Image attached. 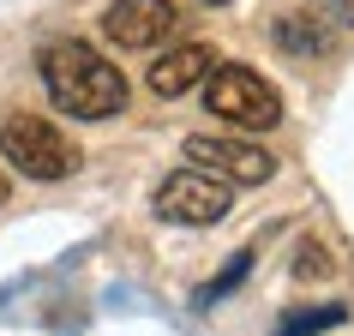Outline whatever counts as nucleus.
I'll return each instance as SVG.
<instances>
[{
	"instance_id": "obj_13",
	"label": "nucleus",
	"mask_w": 354,
	"mask_h": 336,
	"mask_svg": "<svg viewBox=\"0 0 354 336\" xmlns=\"http://www.w3.org/2000/svg\"><path fill=\"white\" fill-rule=\"evenodd\" d=\"M205 6H223V0H205Z\"/></svg>"
},
{
	"instance_id": "obj_9",
	"label": "nucleus",
	"mask_w": 354,
	"mask_h": 336,
	"mask_svg": "<svg viewBox=\"0 0 354 336\" xmlns=\"http://www.w3.org/2000/svg\"><path fill=\"white\" fill-rule=\"evenodd\" d=\"M330 324H342V306H318V312H295L288 324H282L277 336H306V330H330Z\"/></svg>"
},
{
	"instance_id": "obj_12",
	"label": "nucleus",
	"mask_w": 354,
	"mask_h": 336,
	"mask_svg": "<svg viewBox=\"0 0 354 336\" xmlns=\"http://www.w3.org/2000/svg\"><path fill=\"white\" fill-rule=\"evenodd\" d=\"M6 198H12V180H6V174H0V205H6Z\"/></svg>"
},
{
	"instance_id": "obj_11",
	"label": "nucleus",
	"mask_w": 354,
	"mask_h": 336,
	"mask_svg": "<svg viewBox=\"0 0 354 336\" xmlns=\"http://www.w3.org/2000/svg\"><path fill=\"white\" fill-rule=\"evenodd\" d=\"M336 12H342V19H348V24H354V0H336Z\"/></svg>"
},
{
	"instance_id": "obj_2",
	"label": "nucleus",
	"mask_w": 354,
	"mask_h": 336,
	"mask_svg": "<svg viewBox=\"0 0 354 336\" xmlns=\"http://www.w3.org/2000/svg\"><path fill=\"white\" fill-rule=\"evenodd\" d=\"M0 156L24 180H66L78 174V144L42 114H6L0 120Z\"/></svg>"
},
{
	"instance_id": "obj_1",
	"label": "nucleus",
	"mask_w": 354,
	"mask_h": 336,
	"mask_svg": "<svg viewBox=\"0 0 354 336\" xmlns=\"http://www.w3.org/2000/svg\"><path fill=\"white\" fill-rule=\"evenodd\" d=\"M37 73H42L48 102L60 114H73V120H109V114L127 109V78H120V66L102 60L91 42H78V37L48 42L37 55Z\"/></svg>"
},
{
	"instance_id": "obj_10",
	"label": "nucleus",
	"mask_w": 354,
	"mask_h": 336,
	"mask_svg": "<svg viewBox=\"0 0 354 336\" xmlns=\"http://www.w3.org/2000/svg\"><path fill=\"white\" fill-rule=\"evenodd\" d=\"M300 277H324V270H330V264H324V252H318V246H300V264H295Z\"/></svg>"
},
{
	"instance_id": "obj_3",
	"label": "nucleus",
	"mask_w": 354,
	"mask_h": 336,
	"mask_svg": "<svg viewBox=\"0 0 354 336\" xmlns=\"http://www.w3.org/2000/svg\"><path fill=\"white\" fill-rule=\"evenodd\" d=\"M205 109L241 132H270L282 127V96L264 84L252 66H210L205 78Z\"/></svg>"
},
{
	"instance_id": "obj_7",
	"label": "nucleus",
	"mask_w": 354,
	"mask_h": 336,
	"mask_svg": "<svg viewBox=\"0 0 354 336\" xmlns=\"http://www.w3.org/2000/svg\"><path fill=\"white\" fill-rule=\"evenodd\" d=\"M210 66H216V55H210L205 42H180V48H168V55L150 66V91L156 96H187V91H198L210 78Z\"/></svg>"
},
{
	"instance_id": "obj_5",
	"label": "nucleus",
	"mask_w": 354,
	"mask_h": 336,
	"mask_svg": "<svg viewBox=\"0 0 354 336\" xmlns=\"http://www.w3.org/2000/svg\"><path fill=\"white\" fill-rule=\"evenodd\" d=\"M187 162L228 180V187H264L277 174V156L246 144V138H187Z\"/></svg>"
},
{
	"instance_id": "obj_4",
	"label": "nucleus",
	"mask_w": 354,
	"mask_h": 336,
	"mask_svg": "<svg viewBox=\"0 0 354 336\" xmlns=\"http://www.w3.org/2000/svg\"><path fill=\"white\" fill-rule=\"evenodd\" d=\"M228 205H234V187L205 174V168H174L162 187H156V216L162 223H180V228H210L223 223Z\"/></svg>"
},
{
	"instance_id": "obj_6",
	"label": "nucleus",
	"mask_w": 354,
	"mask_h": 336,
	"mask_svg": "<svg viewBox=\"0 0 354 336\" xmlns=\"http://www.w3.org/2000/svg\"><path fill=\"white\" fill-rule=\"evenodd\" d=\"M174 30H180L174 0H114L102 12V37L114 48H162Z\"/></svg>"
},
{
	"instance_id": "obj_8",
	"label": "nucleus",
	"mask_w": 354,
	"mask_h": 336,
	"mask_svg": "<svg viewBox=\"0 0 354 336\" xmlns=\"http://www.w3.org/2000/svg\"><path fill=\"white\" fill-rule=\"evenodd\" d=\"M277 42L288 55H324V48H330V30H324L318 12H295V19L277 24Z\"/></svg>"
}]
</instances>
